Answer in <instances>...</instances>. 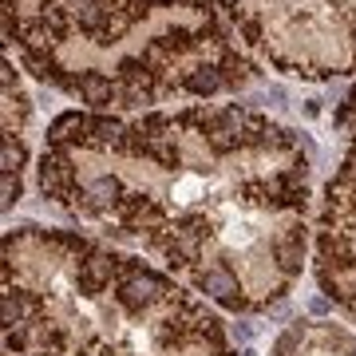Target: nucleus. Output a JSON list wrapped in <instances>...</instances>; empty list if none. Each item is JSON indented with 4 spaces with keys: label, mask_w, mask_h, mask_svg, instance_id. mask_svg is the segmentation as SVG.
Wrapping results in <instances>:
<instances>
[{
    "label": "nucleus",
    "mask_w": 356,
    "mask_h": 356,
    "mask_svg": "<svg viewBox=\"0 0 356 356\" xmlns=\"http://www.w3.org/2000/svg\"><path fill=\"white\" fill-rule=\"evenodd\" d=\"M91 119H95V115L64 111L48 127V147H83V143H88V131H91Z\"/></svg>",
    "instance_id": "1"
},
{
    "label": "nucleus",
    "mask_w": 356,
    "mask_h": 356,
    "mask_svg": "<svg viewBox=\"0 0 356 356\" xmlns=\"http://www.w3.org/2000/svg\"><path fill=\"white\" fill-rule=\"evenodd\" d=\"M79 95H83V103H91V107H107V103L119 99V83H111L103 72H83V76H79Z\"/></svg>",
    "instance_id": "2"
},
{
    "label": "nucleus",
    "mask_w": 356,
    "mask_h": 356,
    "mask_svg": "<svg viewBox=\"0 0 356 356\" xmlns=\"http://www.w3.org/2000/svg\"><path fill=\"white\" fill-rule=\"evenodd\" d=\"M182 88L191 91V95H214L218 88H226V79H222V67L218 64H202V67H194V72H186Z\"/></svg>",
    "instance_id": "3"
},
{
    "label": "nucleus",
    "mask_w": 356,
    "mask_h": 356,
    "mask_svg": "<svg viewBox=\"0 0 356 356\" xmlns=\"http://www.w3.org/2000/svg\"><path fill=\"white\" fill-rule=\"evenodd\" d=\"M24 159H28L24 143L16 139L13 131H4V139H0V170H13V175H20Z\"/></svg>",
    "instance_id": "4"
},
{
    "label": "nucleus",
    "mask_w": 356,
    "mask_h": 356,
    "mask_svg": "<svg viewBox=\"0 0 356 356\" xmlns=\"http://www.w3.org/2000/svg\"><path fill=\"white\" fill-rule=\"evenodd\" d=\"M20 175H13V170H0V206L4 210H13L16 202H20Z\"/></svg>",
    "instance_id": "5"
},
{
    "label": "nucleus",
    "mask_w": 356,
    "mask_h": 356,
    "mask_svg": "<svg viewBox=\"0 0 356 356\" xmlns=\"http://www.w3.org/2000/svg\"><path fill=\"white\" fill-rule=\"evenodd\" d=\"M309 309H313V313H329V297H313Z\"/></svg>",
    "instance_id": "6"
},
{
    "label": "nucleus",
    "mask_w": 356,
    "mask_h": 356,
    "mask_svg": "<svg viewBox=\"0 0 356 356\" xmlns=\"http://www.w3.org/2000/svg\"><path fill=\"white\" fill-rule=\"evenodd\" d=\"M348 107H356V88H353V95H348Z\"/></svg>",
    "instance_id": "7"
},
{
    "label": "nucleus",
    "mask_w": 356,
    "mask_h": 356,
    "mask_svg": "<svg viewBox=\"0 0 356 356\" xmlns=\"http://www.w3.org/2000/svg\"><path fill=\"white\" fill-rule=\"evenodd\" d=\"M226 4H238V0H226Z\"/></svg>",
    "instance_id": "8"
}]
</instances>
